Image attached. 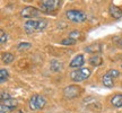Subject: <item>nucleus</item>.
Instances as JSON below:
<instances>
[{
  "mask_svg": "<svg viewBox=\"0 0 122 113\" xmlns=\"http://www.w3.org/2000/svg\"><path fill=\"white\" fill-rule=\"evenodd\" d=\"M61 6V1L59 0H43L40 2V8L42 10V13L51 14L54 13L56 10L59 9Z\"/></svg>",
  "mask_w": 122,
  "mask_h": 113,
  "instance_id": "obj_3",
  "label": "nucleus"
},
{
  "mask_svg": "<svg viewBox=\"0 0 122 113\" xmlns=\"http://www.w3.org/2000/svg\"><path fill=\"white\" fill-rule=\"evenodd\" d=\"M107 74L111 76V77H113V78H117V77H119V75H120V71L117 69H110L109 71H107Z\"/></svg>",
  "mask_w": 122,
  "mask_h": 113,
  "instance_id": "obj_23",
  "label": "nucleus"
},
{
  "mask_svg": "<svg viewBox=\"0 0 122 113\" xmlns=\"http://www.w3.org/2000/svg\"><path fill=\"white\" fill-rule=\"evenodd\" d=\"M66 17L72 23H83L87 19V15L78 9H70L66 11Z\"/></svg>",
  "mask_w": 122,
  "mask_h": 113,
  "instance_id": "obj_4",
  "label": "nucleus"
},
{
  "mask_svg": "<svg viewBox=\"0 0 122 113\" xmlns=\"http://www.w3.org/2000/svg\"><path fill=\"white\" fill-rule=\"evenodd\" d=\"M89 63L92 66H94V67H98L103 63V60H102V58H101L98 54H94L93 56L89 58Z\"/></svg>",
  "mask_w": 122,
  "mask_h": 113,
  "instance_id": "obj_13",
  "label": "nucleus"
},
{
  "mask_svg": "<svg viewBox=\"0 0 122 113\" xmlns=\"http://www.w3.org/2000/svg\"><path fill=\"white\" fill-rule=\"evenodd\" d=\"M46 104V100L45 97L42 95H39V94H35L30 98V110L33 111H36V110H42Z\"/></svg>",
  "mask_w": 122,
  "mask_h": 113,
  "instance_id": "obj_5",
  "label": "nucleus"
},
{
  "mask_svg": "<svg viewBox=\"0 0 122 113\" xmlns=\"http://www.w3.org/2000/svg\"><path fill=\"white\" fill-rule=\"evenodd\" d=\"M91 75H92L91 69H88V68H79V69L72 70L69 74V77L72 82L79 83V82H83V80L88 79L91 77Z\"/></svg>",
  "mask_w": 122,
  "mask_h": 113,
  "instance_id": "obj_2",
  "label": "nucleus"
},
{
  "mask_svg": "<svg viewBox=\"0 0 122 113\" xmlns=\"http://www.w3.org/2000/svg\"><path fill=\"white\" fill-rule=\"evenodd\" d=\"M80 87L77 85H69L63 88V95L66 98H76L80 95Z\"/></svg>",
  "mask_w": 122,
  "mask_h": 113,
  "instance_id": "obj_7",
  "label": "nucleus"
},
{
  "mask_svg": "<svg viewBox=\"0 0 122 113\" xmlns=\"http://www.w3.org/2000/svg\"><path fill=\"white\" fill-rule=\"evenodd\" d=\"M83 34H81V32H79V31H72V32H70L69 33V37L70 39L75 40V41H77L79 37H81Z\"/></svg>",
  "mask_w": 122,
  "mask_h": 113,
  "instance_id": "obj_19",
  "label": "nucleus"
},
{
  "mask_svg": "<svg viewBox=\"0 0 122 113\" xmlns=\"http://www.w3.org/2000/svg\"><path fill=\"white\" fill-rule=\"evenodd\" d=\"M1 104H4L5 106L9 108L10 110H13V109H15V108L17 106L18 102L15 100V98H9V100H7V101H4V102H1Z\"/></svg>",
  "mask_w": 122,
  "mask_h": 113,
  "instance_id": "obj_15",
  "label": "nucleus"
},
{
  "mask_svg": "<svg viewBox=\"0 0 122 113\" xmlns=\"http://www.w3.org/2000/svg\"><path fill=\"white\" fill-rule=\"evenodd\" d=\"M102 84L104 85L105 87H107V88H112L114 86V80H113V77H111L107 72L102 77Z\"/></svg>",
  "mask_w": 122,
  "mask_h": 113,
  "instance_id": "obj_11",
  "label": "nucleus"
},
{
  "mask_svg": "<svg viewBox=\"0 0 122 113\" xmlns=\"http://www.w3.org/2000/svg\"><path fill=\"white\" fill-rule=\"evenodd\" d=\"M102 51V44L100 43H94V44H91L85 48V52H88V53H100Z\"/></svg>",
  "mask_w": 122,
  "mask_h": 113,
  "instance_id": "obj_10",
  "label": "nucleus"
},
{
  "mask_svg": "<svg viewBox=\"0 0 122 113\" xmlns=\"http://www.w3.org/2000/svg\"><path fill=\"white\" fill-rule=\"evenodd\" d=\"M30 48H32V44L28 43V42H22V43H19L17 45V50L19 52H22L24 50H27V49H30Z\"/></svg>",
  "mask_w": 122,
  "mask_h": 113,
  "instance_id": "obj_17",
  "label": "nucleus"
},
{
  "mask_svg": "<svg viewBox=\"0 0 122 113\" xmlns=\"http://www.w3.org/2000/svg\"><path fill=\"white\" fill-rule=\"evenodd\" d=\"M77 42V41H75V40L70 39V37H67V39H63L61 41V44H63V45H72Z\"/></svg>",
  "mask_w": 122,
  "mask_h": 113,
  "instance_id": "obj_21",
  "label": "nucleus"
},
{
  "mask_svg": "<svg viewBox=\"0 0 122 113\" xmlns=\"http://www.w3.org/2000/svg\"><path fill=\"white\" fill-rule=\"evenodd\" d=\"M9 98H11L10 95H9V93H7V92H5V91H1V93H0V100H1V102L7 101Z\"/></svg>",
  "mask_w": 122,
  "mask_h": 113,
  "instance_id": "obj_22",
  "label": "nucleus"
},
{
  "mask_svg": "<svg viewBox=\"0 0 122 113\" xmlns=\"http://www.w3.org/2000/svg\"><path fill=\"white\" fill-rule=\"evenodd\" d=\"M85 63V58H84L83 54H77L72 60L70 61L69 67L70 68H76V69H79L81 68V66H84Z\"/></svg>",
  "mask_w": 122,
  "mask_h": 113,
  "instance_id": "obj_8",
  "label": "nucleus"
},
{
  "mask_svg": "<svg viewBox=\"0 0 122 113\" xmlns=\"http://www.w3.org/2000/svg\"><path fill=\"white\" fill-rule=\"evenodd\" d=\"M7 40H8V35L6 34V32L4 30H0V42H1V44L4 45L7 42Z\"/></svg>",
  "mask_w": 122,
  "mask_h": 113,
  "instance_id": "obj_20",
  "label": "nucleus"
},
{
  "mask_svg": "<svg viewBox=\"0 0 122 113\" xmlns=\"http://www.w3.org/2000/svg\"><path fill=\"white\" fill-rule=\"evenodd\" d=\"M2 61H4L6 65L8 63H11L14 61V54L10 52H6V53H2Z\"/></svg>",
  "mask_w": 122,
  "mask_h": 113,
  "instance_id": "obj_16",
  "label": "nucleus"
},
{
  "mask_svg": "<svg viewBox=\"0 0 122 113\" xmlns=\"http://www.w3.org/2000/svg\"><path fill=\"white\" fill-rule=\"evenodd\" d=\"M121 67H122V65H121Z\"/></svg>",
  "mask_w": 122,
  "mask_h": 113,
  "instance_id": "obj_25",
  "label": "nucleus"
},
{
  "mask_svg": "<svg viewBox=\"0 0 122 113\" xmlns=\"http://www.w3.org/2000/svg\"><path fill=\"white\" fill-rule=\"evenodd\" d=\"M11 111V110L9 109V108H7V106H5L4 104L0 105V113H9Z\"/></svg>",
  "mask_w": 122,
  "mask_h": 113,
  "instance_id": "obj_24",
  "label": "nucleus"
},
{
  "mask_svg": "<svg viewBox=\"0 0 122 113\" xmlns=\"http://www.w3.org/2000/svg\"><path fill=\"white\" fill-rule=\"evenodd\" d=\"M111 104L113 105L114 108H122V94H117V95H114L112 98H111Z\"/></svg>",
  "mask_w": 122,
  "mask_h": 113,
  "instance_id": "obj_12",
  "label": "nucleus"
},
{
  "mask_svg": "<svg viewBox=\"0 0 122 113\" xmlns=\"http://www.w3.org/2000/svg\"><path fill=\"white\" fill-rule=\"evenodd\" d=\"M110 15L114 18V19H120L122 17V9L118 6H115L114 4H111L109 7Z\"/></svg>",
  "mask_w": 122,
  "mask_h": 113,
  "instance_id": "obj_9",
  "label": "nucleus"
},
{
  "mask_svg": "<svg viewBox=\"0 0 122 113\" xmlns=\"http://www.w3.org/2000/svg\"><path fill=\"white\" fill-rule=\"evenodd\" d=\"M9 77V74L8 71L6 69H1L0 70V83H5Z\"/></svg>",
  "mask_w": 122,
  "mask_h": 113,
  "instance_id": "obj_18",
  "label": "nucleus"
},
{
  "mask_svg": "<svg viewBox=\"0 0 122 113\" xmlns=\"http://www.w3.org/2000/svg\"><path fill=\"white\" fill-rule=\"evenodd\" d=\"M40 15H41V10L37 9L36 7H33V6H27L25 8H23L22 11H20V16L22 17L30 18V19L39 17Z\"/></svg>",
  "mask_w": 122,
  "mask_h": 113,
  "instance_id": "obj_6",
  "label": "nucleus"
},
{
  "mask_svg": "<svg viewBox=\"0 0 122 113\" xmlns=\"http://www.w3.org/2000/svg\"><path fill=\"white\" fill-rule=\"evenodd\" d=\"M48 26V21L46 19H30L26 21L24 24V30L27 34H33L36 32H41L43 31L45 27Z\"/></svg>",
  "mask_w": 122,
  "mask_h": 113,
  "instance_id": "obj_1",
  "label": "nucleus"
},
{
  "mask_svg": "<svg viewBox=\"0 0 122 113\" xmlns=\"http://www.w3.org/2000/svg\"><path fill=\"white\" fill-rule=\"evenodd\" d=\"M61 68H62V63H61L60 61L56 60V59L51 60V62H50V69L52 70V71L58 72V71H60L61 70Z\"/></svg>",
  "mask_w": 122,
  "mask_h": 113,
  "instance_id": "obj_14",
  "label": "nucleus"
}]
</instances>
